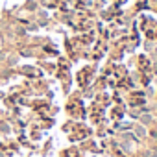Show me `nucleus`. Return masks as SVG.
<instances>
[{"label":"nucleus","instance_id":"obj_1","mask_svg":"<svg viewBox=\"0 0 157 157\" xmlns=\"http://www.w3.org/2000/svg\"><path fill=\"white\" fill-rule=\"evenodd\" d=\"M135 133H137L140 139H144V137H146V128H142V126H135Z\"/></svg>","mask_w":157,"mask_h":157},{"label":"nucleus","instance_id":"obj_2","mask_svg":"<svg viewBox=\"0 0 157 157\" xmlns=\"http://www.w3.org/2000/svg\"><path fill=\"white\" fill-rule=\"evenodd\" d=\"M151 120H153V117H151V115H148V113L140 115V122H142V124H150Z\"/></svg>","mask_w":157,"mask_h":157},{"label":"nucleus","instance_id":"obj_3","mask_svg":"<svg viewBox=\"0 0 157 157\" xmlns=\"http://www.w3.org/2000/svg\"><path fill=\"white\" fill-rule=\"evenodd\" d=\"M150 157H157V153H151V155H150Z\"/></svg>","mask_w":157,"mask_h":157}]
</instances>
